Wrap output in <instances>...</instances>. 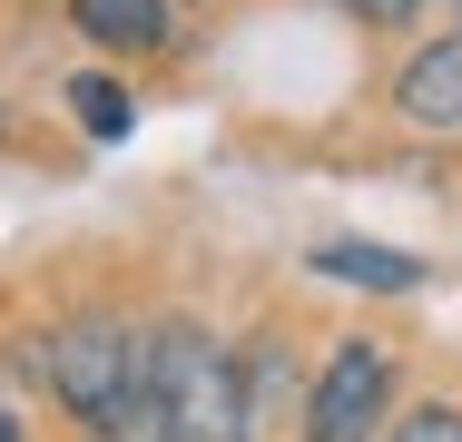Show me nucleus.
I'll use <instances>...</instances> for the list:
<instances>
[{
	"mask_svg": "<svg viewBox=\"0 0 462 442\" xmlns=\"http://www.w3.org/2000/svg\"><path fill=\"white\" fill-rule=\"evenodd\" d=\"M0 442H20V423H10V413H0Z\"/></svg>",
	"mask_w": 462,
	"mask_h": 442,
	"instance_id": "obj_10",
	"label": "nucleus"
},
{
	"mask_svg": "<svg viewBox=\"0 0 462 442\" xmlns=\"http://www.w3.org/2000/svg\"><path fill=\"white\" fill-rule=\"evenodd\" d=\"M40 383H50L89 433H118V423L138 413V335L108 325V315H79V325H60V335L40 345Z\"/></svg>",
	"mask_w": 462,
	"mask_h": 442,
	"instance_id": "obj_2",
	"label": "nucleus"
},
{
	"mask_svg": "<svg viewBox=\"0 0 462 442\" xmlns=\"http://www.w3.org/2000/svg\"><path fill=\"white\" fill-rule=\"evenodd\" d=\"M315 275H335V285H374V295H413V285H423V256H403V246H365V236H335V246H315Z\"/></svg>",
	"mask_w": 462,
	"mask_h": 442,
	"instance_id": "obj_5",
	"label": "nucleus"
},
{
	"mask_svg": "<svg viewBox=\"0 0 462 442\" xmlns=\"http://www.w3.org/2000/svg\"><path fill=\"white\" fill-rule=\"evenodd\" d=\"M138 413L168 442H246V364L217 345L207 325H158L138 345Z\"/></svg>",
	"mask_w": 462,
	"mask_h": 442,
	"instance_id": "obj_1",
	"label": "nucleus"
},
{
	"mask_svg": "<svg viewBox=\"0 0 462 442\" xmlns=\"http://www.w3.org/2000/svg\"><path fill=\"white\" fill-rule=\"evenodd\" d=\"M69 108H79V128H89V138H128V118H138L118 79H69Z\"/></svg>",
	"mask_w": 462,
	"mask_h": 442,
	"instance_id": "obj_7",
	"label": "nucleus"
},
{
	"mask_svg": "<svg viewBox=\"0 0 462 442\" xmlns=\"http://www.w3.org/2000/svg\"><path fill=\"white\" fill-rule=\"evenodd\" d=\"M383 442H462V413H453V403H413Z\"/></svg>",
	"mask_w": 462,
	"mask_h": 442,
	"instance_id": "obj_8",
	"label": "nucleus"
},
{
	"mask_svg": "<svg viewBox=\"0 0 462 442\" xmlns=\"http://www.w3.org/2000/svg\"><path fill=\"white\" fill-rule=\"evenodd\" d=\"M393 108H403L413 128H433V138H462V40L413 50L403 79H393Z\"/></svg>",
	"mask_w": 462,
	"mask_h": 442,
	"instance_id": "obj_4",
	"label": "nucleus"
},
{
	"mask_svg": "<svg viewBox=\"0 0 462 442\" xmlns=\"http://www.w3.org/2000/svg\"><path fill=\"white\" fill-rule=\"evenodd\" d=\"M335 10H355V20H413L423 0H335Z\"/></svg>",
	"mask_w": 462,
	"mask_h": 442,
	"instance_id": "obj_9",
	"label": "nucleus"
},
{
	"mask_svg": "<svg viewBox=\"0 0 462 442\" xmlns=\"http://www.w3.org/2000/svg\"><path fill=\"white\" fill-rule=\"evenodd\" d=\"M69 10L98 50H158L168 40V0H69Z\"/></svg>",
	"mask_w": 462,
	"mask_h": 442,
	"instance_id": "obj_6",
	"label": "nucleus"
},
{
	"mask_svg": "<svg viewBox=\"0 0 462 442\" xmlns=\"http://www.w3.org/2000/svg\"><path fill=\"white\" fill-rule=\"evenodd\" d=\"M383 403H393V354L335 345L325 383H315V403H305V442H374Z\"/></svg>",
	"mask_w": 462,
	"mask_h": 442,
	"instance_id": "obj_3",
	"label": "nucleus"
}]
</instances>
